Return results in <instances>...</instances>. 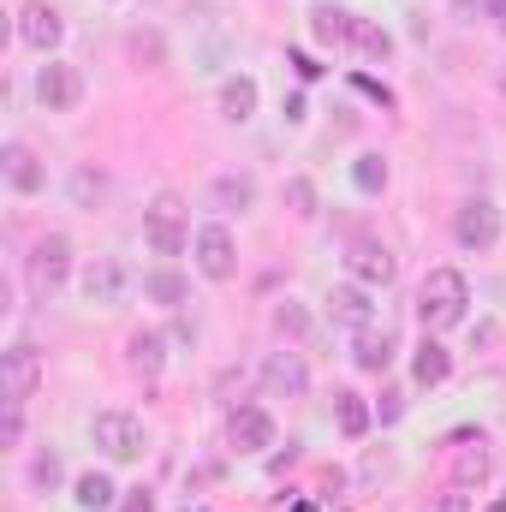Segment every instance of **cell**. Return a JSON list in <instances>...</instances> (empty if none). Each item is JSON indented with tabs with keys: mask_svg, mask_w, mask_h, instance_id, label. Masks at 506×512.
<instances>
[{
	"mask_svg": "<svg viewBox=\"0 0 506 512\" xmlns=\"http://www.w3.org/2000/svg\"><path fill=\"white\" fill-rule=\"evenodd\" d=\"M42 387V352L36 346H6L0 352V405H24L30 393Z\"/></svg>",
	"mask_w": 506,
	"mask_h": 512,
	"instance_id": "52a82bcc",
	"label": "cell"
},
{
	"mask_svg": "<svg viewBox=\"0 0 506 512\" xmlns=\"http://www.w3.org/2000/svg\"><path fill=\"white\" fill-rule=\"evenodd\" d=\"M286 209L292 215H316V185L310 179H286Z\"/></svg>",
	"mask_w": 506,
	"mask_h": 512,
	"instance_id": "1f68e13d",
	"label": "cell"
},
{
	"mask_svg": "<svg viewBox=\"0 0 506 512\" xmlns=\"http://www.w3.org/2000/svg\"><path fill=\"white\" fill-rule=\"evenodd\" d=\"M72 501H78L84 512H114L120 507V489H114L108 471H84V477L72 483Z\"/></svg>",
	"mask_w": 506,
	"mask_h": 512,
	"instance_id": "cb8c5ba5",
	"label": "cell"
},
{
	"mask_svg": "<svg viewBox=\"0 0 506 512\" xmlns=\"http://www.w3.org/2000/svg\"><path fill=\"white\" fill-rule=\"evenodd\" d=\"M447 376H453V352H447L435 334H423V340L411 346V382L417 387H441Z\"/></svg>",
	"mask_w": 506,
	"mask_h": 512,
	"instance_id": "2e32d148",
	"label": "cell"
},
{
	"mask_svg": "<svg viewBox=\"0 0 506 512\" xmlns=\"http://www.w3.org/2000/svg\"><path fill=\"white\" fill-rule=\"evenodd\" d=\"M262 387H268L274 399H304V393H310V364H304L298 352H274V358L262 364Z\"/></svg>",
	"mask_w": 506,
	"mask_h": 512,
	"instance_id": "7c38bea8",
	"label": "cell"
},
{
	"mask_svg": "<svg viewBox=\"0 0 506 512\" xmlns=\"http://www.w3.org/2000/svg\"><path fill=\"white\" fill-rule=\"evenodd\" d=\"M310 120V108H304V96H286V126H304Z\"/></svg>",
	"mask_w": 506,
	"mask_h": 512,
	"instance_id": "d590c367",
	"label": "cell"
},
{
	"mask_svg": "<svg viewBox=\"0 0 506 512\" xmlns=\"http://www.w3.org/2000/svg\"><path fill=\"white\" fill-rule=\"evenodd\" d=\"M334 423H340L346 441H364L370 423H376V411H370V399H364L358 387H340V393H334Z\"/></svg>",
	"mask_w": 506,
	"mask_h": 512,
	"instance_id": "44dd1931",
	"label": "cell"
},
{
	"mask_svg": "<svg viewBox=\"0 0 506 512\" xmlns=\"http://www.w3.org/2000/svg\"><path fill=\"white\" fill-rule=\"evenodd\" d=\"M227 441H233L239 453H262V447H274V417H268L262 405H233V417H227Z\"/></svg>",
	"mask_w": 506,
	"mask_h": 512,
	"instance_id": "4fadbf2b",
	"label": "cell"
},
{
	"mask_svg": "<svg viewBox=\"0 0 506 512\" xmlns=\"http://www.w3.org/2000/svg\"><path fill=\"white\" fill-rule=\"evenodd\" d=\"M24 441V405H6L0 411V447H18Z\"/></svg>",
	"mask_w": 506,
	"mask_h": 512,
	"instance_id": "d6a6232c",
	"label": "cell"
},
{
	"mask_svg": "<svg viewBox=\"0 0 506 512\" xmlns=\"http://www.w3.org/2000/svg\"><path fill=\"white\" fill-rule=\"evenodd\" d=\"M66 280H72V239L66 233H42L30 245V256H24V286L36 298H54Z\"/></svg>",
	"mask_w": 506,
	"mask_h": 512,
	"instance_id": "3957f363",
	"label": "cell"
},
{
	"mask_svg": "<svg viewBox=\"0 0 506 512\" xmlns=\"http://www.w3.org/2000/svg\"><path fill=\"white\" fill-rule=\"evenodd\" d=\"M352 18H358V12L328 6V0L310 6V42H316V48H346V42H352Z\"/></svg>",
	"mask_w": 506,
	"mask_h": 512,
	"instance_id": "e0dca14e",
	"label": "cell"
},
{
	"mask_svg": "<svg viewBox=\"0 0 506 512\" xmlns=\"http://www.w3.org/2000/svg\"><path fill=\"white\" fill-rule=\"evenodd\" d=\"M292 66H298V78H304V84H310V78H322V66H316L310 54H292Z\"/></svg>",
	"mask_w": 506,
	"mask_h": 512,
	"instance_id": "8d00e7d4",
	"label": "cell"
},
{
	"mask_svg": "<svg viewBox=\"0 0 506 512\" xmlns=\"http://www.w3.org/2000/svg\"><path fill=\"white\" fill-rule=\"evenodd\" d=\"M501 96H506V60H501Z\"/></svg>",
	"mask_w": 506,
	"mask_h": 512,
	"instance_id": "ab89813d",
	"label": "cell"
},
{
	"mask_svg": "<svg viewBox=\"0 0 506 512\" xmlns=\"http://www.w3.org/2000/svg\"><path fill=\"white\" fill-rule=\"evenodd\" d=\"M191 227H185V197L179 191H155V203L143 209V245L155 256H185L191 251Z\"/></svg>",
	"mask_w": 506,
	"mask_h": 512,
	"instance_id": "7a4b0ae2",
	"label": "cell"
},
{
	"mask_svg": "<svg viewBox=\"0 0 506 512\" xmlns=\"http://www.w3.org/2000/svg\"><path fill=\"white\" fill-rule=\"evenodd\" d=\"M18 42L36 48V54H54V48L66 42V18H60L48 0H24V6H18Z\"/></svg>",
	"mask_w": 506,
	"mask_h": 512,
	"instance_id": "9c48e42d",
	"label": "cell"
},
{
	"mask_svg": "<svg viewBox=\"0 0 506 512\" xmlns=\"http://www.w3.org/2000/svg\"><path fill=\"white\" fill-rule=\"evenodd\" d=\"M465 310H471V286H465V274H459V268H429L423 286H417V322H423V334H447V328H459Z\"/></svg>",
	"mask_w": 506,
	"mask_h": 512,
	"instance_id": "6da1fadb",
	"label": "cell"
},
{
	"mask_svg": "<svg viewBox=\"0 0 506 512\" xmlns=\"http://www.w3.org/2000/svg\"><path fill=\"white\" fill-rule=\"evenodd\" d=\"M328 316L340 322V328H376V304H370V286H358V280H346V286H334L328 292Z\"/></svg>",
	"mask_w": 506,
	"mask_h": 512,
	"instance_id": "5bb4252c",
	"label": "cell"
},
{
	"mask_svg": "<svg viewBox=\"0 0 506 512\" xmlns=\"http://www.w3.org/2000/svg\"><path fill=\"white\" fill-rule=\"evenodd\" d=\"M209 203H215L221 215H251L256 209V179L251 173H221L215 191H209Z\"/></svg>",
	"mask_w": 506,
	"mask_h": 512,
	"instance_id": "603a6c76",
	"label": "cell"
},
{
	"mask_svg": "<svg viewBox=\"0 0 506 512\" xmlns=\"http://www.w3.org/2000/svg\"><path fill=\"white\" fill-rule=\"evenodd\" d=\"M364 66H387L393 60V30L376 24V18H352V42H346Z\"/></svg>",
	"mask_w": 506,
	"mask_h": 512,
	"instance_id": "ac0fdd59",
	"label": "cell"
},
{
	"mask_svg": "<svg viewBox=\"0 0 506 512\" xmlns=\"http://www.w3.org/2000/svg\"><path fill=\"white\" fill-rule=\"evenodd\" d=\"M0 173H6V185H12L18 197H36V191L48 185V173H42L36 149H30V143H18V137H12V143L0 149Z\"/></svg>",
	"mask_w": 506,
	"mask_h": 512,
	"instance_id": "8fae6325",
	"label": "cell"
},
{
	"mask_svg": "<svg viewBox=\"0 0 506 512\" xmlns=\"http://www.w3.org/2000/svg\"><path fill=\"white\" fill-rule=\"evenodd\" d=\"M352 185H358L364 197H381V191H387V161H381L376 149H364V155L352 161Z\"/></svg>",
	"mask_w": 506,
	"mask_h": 512,
	"instance_id": "4316f807",
	"label": "cell"
},
{
	"mask_svg": "<svg viewBox=\"0 0 506 512\" xmlns=\"http://www.w3.org/2000/svg\"><path fill=\"white\" fill-rule=\"evenodd\" d=\"M274 328H280V334H292V340H304V334H310V310H304L298 298H286V304L274 310Z\"/></svg>",
	"mask_w": 506,
	"mask_h": 512,
	"instance_id": "f546056e",
	"label": "cell"
},
{
	"mask_svg": "<svg viewBox=\"0 0 506 512\" xmlns=\"http://www.w3.org/2000/svg\"><path fill=\"white\" fill-rule=\"evenodd\" d=\"M483 12H489V24L506 36V0H483Z\"/></svg>",
	"mask_w": 506,
	"mask_h": 512,
	"instance_id": "74e56055",
	"label": "cell"
},
{
	"mask_svg": "<svg viewBox=\"0 0 506 512\" xmlns=\"http://www.w3.org/2000/svg\"><path fill=\"white\" fill-rule=\"evenodd\" d=\"M346 268H352V280L358 286H393V274H399V262H393V251L381 245V239H358L352 245V256H346Z\"/></svg>",
	"mask_w": 506,
	"mask_h": 512,
	"instance_id": "30bf717a",
	"label": "cell"
},
{
	"mask_svg": "<svg viewBox=\"0 0 506 512\" xmlns=\"http://www.w3.org/2000/svg\"><path fill=\"white\" fill-rule=\"evenodd\" d=\"M90 441H96V447H102V459H114V465L143 459V447H149V435H143V417H131V411H96V423H90Z\"/></svg>",
	"mask_w": 506,
	"mask_h": 512,
	"instance_id": "277c9868",
	"label": "cell"
},
{
	"mask_svg": "<svg viewBox=\"0 0 506 512\" xmlns=\"http://www.w3.org/2000/svg\"><path fill=\"white\" fill-rule=\"evenodd\" d=\"M102 197H108V179H102L96 167H78V173H72V203H78V209H96Z\"/></svg>",
	"mask_w": 506,
	"mask_h": 512,
	"instance_id": "f1b7e54d",
	"label": "cell"
},
{
	"mask_svg": "<svg viewBox=\"0 0 506 512\" xmlns=\"http://www.w3.org/2000/svg\"><path fill=\"white\" fill-rule=\"evenodd\" d=\"M191 256H197V274H203V280H233V274H239V245H233V233H227L221 221L197 227Z\"/></svg>",
	"mask_w": 506,
	"mask_h": 512,
	"instance_id": "ba28073f",
	"label": "cell"
},
{
	"mask_svg": "<svg viewBox=\"0 0 506 512\" xmlns=\"http://www.w3.org/2000/svg\"><path fill=\"white\" fill-rule=\"evenodd\" d=\"M120 292H126V268H120L114 256H96V262L84 268V298H90V304H120Z\"/></svg>",
	"mask_w": 506,
	"mask_h": 512,
	"instance_id": "ffe728a7",
	"label": "cell"
},
{
	"mask_svg": "<svg viewBox=\"0 0 506 512\" xmlns=\"http://www.w3.org/2000/svg\"><path fill=\"white\" fill-rule=\"evenodd\" d=\"M60 483H66L60 453H54V447H48V453H36V459H30V489H36V495H54Z\"/></svg>",
	"mask_w": 506,
	"mask_h": 512,
	"instance_id": "83f0119b",
	"label": "cell"
},
{
	"mask_svg": "<svg viewBox=\"0 0 506 512\" xmlns=\"http://www.w3.org/2000/svg\"><path fill=\"white\" fill-rule=\"evenodd\" d=\"M36 102H42L48 114H72V108L84 102V72H78L72 60H54V54H48V66H36Z\"/></svg>",
	"mask_w": 506,
	"mask_h": 512,
	"instance_id": "8992f818",
	"label": "cell"
},
{
	"mask_svg": "<svg viewBox=\"0 0 506 512\" xmlns=\"http://www.w3.org/2000/svg\"><path fill=\"white\" fill-rule=\"evenodd\" d=\"M256 102H262V90H256L251 72H233V78H221V120L245 126V120L256 114Z\"/></svg>",
	"mask_w": 506,
	"mask_h": 512,
	"instance_id": "7402d4cb",
	"label": "cell"
},
{
	"mask_svg": "<svg viewBox=\"0 0 506 512\" xmlns=\"http://www.w3.org/2000/svg\"><path fill=\"white\" fill-rule=\"evenodd\" d=\"M453 239H459V251H495V239H501V203L495 197H465L459 203V215H453Z\"/></svg>",
	"mask_w": 506,
	"mask_h": 512,
	"instance_id": "5b68a950",
	"label": "cell"
},
{
	"mask_svg": "<svg viewBox=\"0 0 506 512\" xmlns=\"http://www.w3.org/2000/svg\"><path fill=\"white\" fill-rule=\"evenodd\" d=\"M126 358H131V370H137V376H149V382H155V376L167 370V334H161V328H137V334L126 340Z\"/></svg>",
	"mask_w": 506,
	"mask_h": 512,
	"instance_id": "d6986e66",
	"label": "cell"
},
{
	"mask_svg": "<svg viewBox=\"0 0 506 512\" xmlns=\"http://www.w3.org/2000/svg\"><path fill=\"white\" fill-rule=\"evenodd\" d=\"M143 298H149V304H167V310H179V304H185V274H179L173 262L149 268V274H143Z\"/></svg>",
	"mask_w": 506,
	"mask_h": 512,
	"instance_id": "d4e9b609",
	"label": "cell"
},
{
	"mask_svg": "<svg viewBox=\"0 0 506 512\" xmlns=\"http://www.w3.org/2000/svg\"><path fill=\"white\" fill-rule=\"evenodd\" d=\"M376 417H381V423H399V417H405V387H387V393H381Z\"/></svg>",
	"mask_w": 506,
	"mask_h": 512,
	"instance_id": "836d02e7",
	"label": "cell"
},
{
	"mask_svg": "<svg viewBox=\"0 0 506 512\" xmlns=\"http://www.w3.org/2000/svg\"><path fill=\"white\" fill-rule=\"evenodd\" d=\"M429 512H471V489H465V483H453V489H447Z\"/></svg>",
	"mask_w": 506,
	"mask_h": 512,
	"instance_id": "e575fe53",
	"label": "cell"
},
{
	"mask_svg": "<svg viewBox=\"0 0 506 512\" xmlns=\"http://www.w3.org/2000/svg\"><path fill=\"white\" fill-rule=\"evenodd\" d=\"M120 512H155V501H149V495L137 489V495H131V501H126V507H120Z\"/></svg>",
	"mask_w": 506,
	"mask_h": 512,
	"instance_id": "f35d334b",
	"label": "cell"
},
{
	"mask_svg": "<svg viewBox=\"0 0 506 512\" xmlns=\"http://www.w3.org/2000/svg\"><path fill=\"white\" fill-rule=\"evenodd\" d=\"M393 358H399V340H393L387 328H358L352 364H358L364 376H387V370H393Z\"/></svg>",
	"mask_w": 506,
	"mask_h": 512,
	"instance_id": "9a60e30c",
	"label": "cell"
},
{
	"mask_svg": "<svg viewBox=\"0 0 506 512\" xmlns=\"http://www.w3.org/2000/svg\"><path fill=\"white\" fill-rule=\"evenodd\" d=\"M131 54L149 60V66H167V42H161L155 30H131Z\"/></svg>",
	"mask_w": 506,
	"mask_h": 512,
	"instance_id": "4dcf8cb0",
	"label": "cell"
},
{
	"mask_svg": "<svg viewBox=\"0 0 506 512\" xmlns=\"http://www.w3.org/2000/svg\"><path fill=\"white\" fill-rule=\"evenodd\" d=\"M453 477H459V483H465V489H471V483H477V489H483V483H489V477H495V453H489V447H483V441H477V447H465V453H459V459H453Z\"/></svg>",
	"mask_w": 506,
	"mask_h": 512,
	"instance_id": "484cf974",
	"label": "cell"
}]
</instances>
